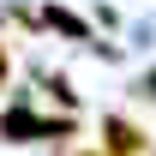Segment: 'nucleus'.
<instances>
[{"mask_svg":"<svg viewBox=\"0 0 156 156\" xmlns=\"http://www.w3.org/2000/svg\"><path fill=\"white\" fill-rule=\"evenodd\" d=\"M60 156H102L96 144H72V150H60Z\"/></svg>","mask_w":156,"mask_h":156,"instance_id":"obj_7","label":"nucleus"},{"mask_svg":"<svg viewBox=\"0 0 156 156\" xmlns=\"http://www.w3.org/2000/svg\"><path fill=\"white\" fill-rule=\"evenodd\" d=\"M36 84H42V96L54 102L60 114H78V84H72V78H66V72H42Z\"/></svg>","mask_w":156,"mask_h":156,"instance_id":"obj_4","label":"nucleus"},{"mask_svg":"<svg viewBox=\"0 0 156 156\" xmlns=\"http://www.w3.org/2000/svg\"><path fill=\"white\" fill-rule=\"evenodd\" d=\"M36 24L42 36H66V42H96V24L84 18V12H72V6H60V0H48V6H36Z\"/></svg>","mask_w":156,"mask_h":156,"instance_id":"obj_3","label":"nucleus"},{"mask_svg":"<svg viewBox=\"0 0 156 156\" xmlns=\"http://www.w3.org/2000/svg\"><path fill=\"white\" fill-rule=\"evenodd\" d=\"M132 96H138V102H156V66H150V72L132 84Z\"/></svg>","mask_w":156,"mask_h":156,"instance_id":"obj_6","label":"nucleus"},{"mask_svg":"<svg viewBox=\"0 0 156 156\" xmlns=\"http://www.w3.org/2000/svg\"><path fill=\"white\" fill-rule=\"evenodd\" d=\"M12 72H18V60H12V42L0 36V102L12 96Z\"/></svg>","mask_w":156,"mask_h":156,"instance_id":"obj_5","label":"nucleus"},{"mask_svg":"<svg viewBox=\"0 0 156 156\" xmlns=\"http://www.w3.org/2000/svg\"><path fill=\"white\" fill-rule=\"evenodd\" d=\"M96 150H102V156H150L156 138L144 132L132 114H102V120H96Z\"/></svg>","mask_w":156,"mask_h":156,"instance_id":"obj_2","label":"nucleus"},{"mask_svg":"<svg viewBox=\"0 0 156 156\" xmlns=\"http://www.w3.org/2000/svg\"><path fill=\"white\" fill-rule=\"evenodd\" d=\"M48 138V114H42L36 102H30V90H12V96L0 102V144H42Z\"/></svg>","mask_w":156,"mask_h":156,"instance_id":"obj_1","label":"nucleus"}]
</instances>
